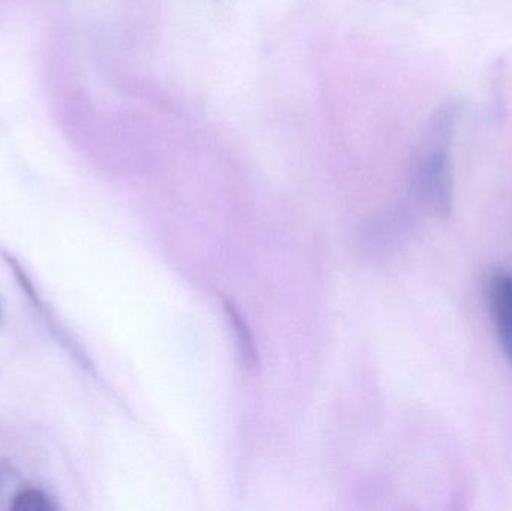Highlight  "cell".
<instances>
[{
    "label": "cell",
    "instance_id": "7a4b0ae2",
    "mask_svg": "<svg viewBox=\"0 0 512 511\" xmlns=\"http://www.w3.org/2000/svg\"><path fill=\"white\" fill-rule=\"evenodd\" d=\"M14 511H51L56 510L53 501L38 489H26L14 498L11 507Z\"/></svg>",
    "mask_w": 512,
    "mask_h": 511
},
{
    "label": "cell",
    "instance_id": "6da1fadb",
    "mask_svg": "<svg viewBox=\"0 0 512 511\" xmlns=\"http://www.w3.org/2000/svg\"><path fill=\"white\" fill-rule=\"evenodd\" d=\"M492 306L499 341L512 366V275L498 272L492 279Z\"/></svg>",
    "mask_w": 512,
    "mask_h": 511
}]
</instances>
